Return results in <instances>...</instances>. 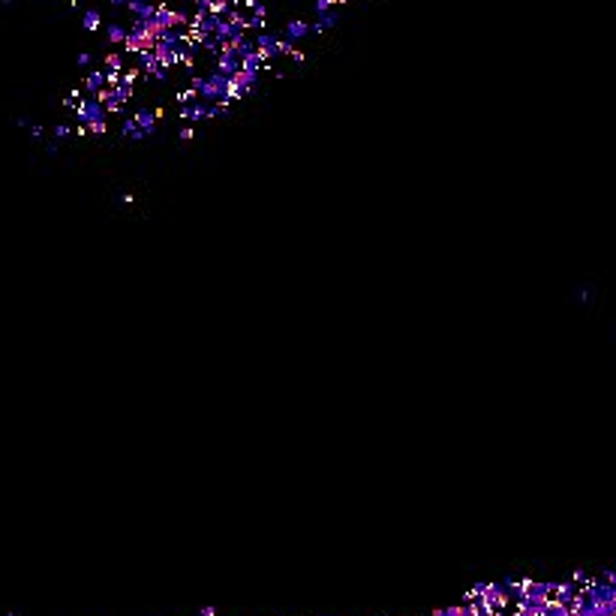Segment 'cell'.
I'll return each mask as SVG.
<instances>
[{
    "label": "cell",
    "instance_id": "cell-1",
    "mask_svg": "<svg viewBox=\"0 0 616 616\" xmlns=\"http://www.w3.org/2000/svg\"><path fill=\"white\" fill-rule=\"evenodd\" d=\"M199 616H217V610H214V607H202V610H199Z\"/></svg>",
    "mask_w": 616,
    "mask_h": 616
}]
</instances>
